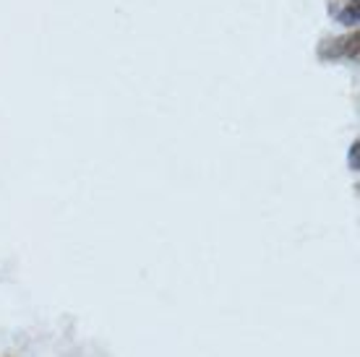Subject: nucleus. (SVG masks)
Segmentation results:
<instances>
[{"label":"nucleus","mask_w":360,"mask_h":357,"mask_svg":"<svg viewBox=\"0 0 360 357\" xmlns=\"http://www.w3.org/2000/svg\"><path fill=\"white\" fill-rule=\"evenodd\" d=\"M358 42H360L358 32H352L350 37L324 39L321 47H319V55H321V60H334V58H350V60H358Z\"/></svg>","instance_id":"obj_1"},{"label":"nucleus","mask_w":360,"mask_h":357,"mask_svg":"<svg viewBox=\"0 0 360 357\" xmlns=\"http://www.w3.org/2000/svg\"><path fill=\"white\" fill-rule=\"evenodd\" d=\"M340 24H345V27H355V24H358V6H355V3H350V6L340 13Z\"/></svg>","instance_id":"obj_2"},{"label":"nucleus","mask_w":360,"mask_h":357,"mask_svg":"<svg viewBox=\"0 0 360 357\" xmlns=\"http://www.w3.org/2000/svg\"><path fill=\"white\" fill-rule=\"evenodd\" d=\"M350 170H360V141L352 143L350 149Z\"/></svg>","instance_id":"obj_3"},{"label":"nucleus","mask_w":360,"mask_h":357,"mask_svg":"<svg viewBox=\"0 0 360 357\" xmlns=\"http://www.w3.org/2000/svg\"><path fill=\"white\" fill-rule=\"evenodd\" d=\"M352 3H355V6H358V0H352Z\"/></svg>","instance_id":"obj_4"}]
</instances>
